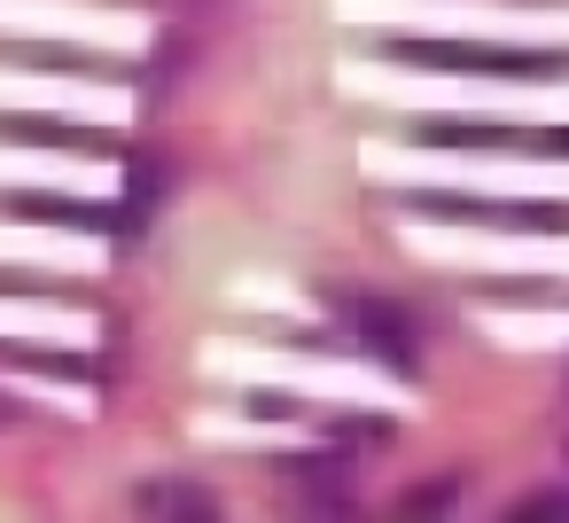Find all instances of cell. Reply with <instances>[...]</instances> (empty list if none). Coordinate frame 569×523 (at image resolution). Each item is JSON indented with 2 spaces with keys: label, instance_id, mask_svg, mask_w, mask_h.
I'll return each mask as SVG.
<instances>
[{
  "label": "cell",
  "instance_id": "3957f363",
  "mask_svg": "<svg viewBox=\"0 0 569 523\" xmlns=\"http://www.w3.org/2000/svg\"><path fill=\"white\" fill-rule=\"evenodd\" d=\"M102 235L48 227V219H0V266H94Z\"/></svg>",
  "mask_w": 569,
  "mask_h": 523
},
{
  "label": "cell",
  "instance_id": "6da1fadb",
  "mask_svg": "<svg viewBox=\"0 0 569 523\" xmlns=\"http://www.w3.org/2000/svg\"><path fill=\"white\" fill-rule=\"evenodd\" d=\"M0 110L9 118H63V126H102L126 110L118 87L102 79H79L71 63L63 71H24V63H0Z\"/></svg>",
  "mask_w": 569,
  "mask_h": 523
},
{
  "label": "cell",
  "instance_id": "7a4b0ae2",
  "mask_svg": "<svg viewBox=\"0 0 569 523\" xmlns=\"http://www.w3.org/2000/svg\"><path fill=\"white\" fill-rule=\"evenodd\" d=\"M0 188H9V196H110V188H118V165L0 134Z\"/></svg>",
  "mask_w": 569,
  "mask_h": 523
}]
</instances>
